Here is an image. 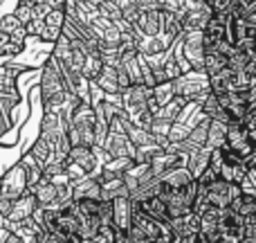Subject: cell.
<instances>
[{
  "instance_id": "cell-1",
  "label": "cell",
  "mask_w": 256,
  "mask_h": 243,
  "mask_svg": "<svg viewBox=\"0 0 256 243\" xmlns=\"http://www.w3.org/2000/svg\"><path fill=\"white\" fill-rule=\"evenodd\" d=\"M40 106L43 113H61L70 102V93L63 86V77L58 72V66L54 57H48L40 66Z\"/></svg>"
},
{
  "instance_id": "cell-2",
  "label": "cell",
  "mask_w": 256,
  "mask_h": 243,
  "mask_svg": "<svg viewBox=\"0 0 256 243\" xmlns=\"http://www.w3.org/2000/svg\"><path fill=\"white\" fill-rule=\"evenodd\" d=\"M70 146H94V108L90 102H79L72 106L66 124Z\"/></svg>"
},
{
  "instance_id": "cell-3",
  "label": "cell",
  "mask_w": 256,
  "mask_h": 243,
  "mask_svg": "<svg viewBox=\"0 0 256 243\" xmlns=\"http://www.w3.org/2000/svg\"><path fill=\"white\" fill-rule=\"evenodd\" d=\"M173 90H176V97H182L191 104H198L209 93L207 75L196 70H186L184 75H180L173 81Z\"/></svg>"
},
{
  "instance_id": "cell-4",
  "label": "cell",
  "mask_w": 256,
  "mask_h": 243,
  "mask_svg": "<svg viewBox=\"0 0 256 243\" xmlns=\"http://www.w3.org/2000/svg\"><path fill=\"white\" fill-rule=\"evenodd\" d=\"M68 160L74 162L86 176H97L102 171V164L108 160V155L104 153L102 146H70L68 151Z\"/></svg>"
},
{
  "instance_id": "cell-5",
  "label": "cell",
  "mask_w": 256,
  "mask_h": 243,
  "mask_svg": "<svg viewBox=\"0 0 256 243\" xmlns=\"http://www.w3.org/2000/svg\"><path fill=\"white\" fill-rule=\"evenodd\" d=\"M25 191H30V187H27L25 169H22L20 160H18V162H14L12 167L0 176V198L16 200L18 196H22Z\"/></svg>"
},
{
  "instance_id": "cell-6",
  "label": "cell",
  "mask_w": 256,
  "mask_h": 243,
  "mask_svg": "<svg viewBox=\"0 0 256 243\" xmlns=\"http://www.w3.org/2000/svg\"><path fill=\"white\" fill-rule=\"evenodd\" d=\"M202 191H204V203L212 205V207L225 209V207H230L232 200L240 194V187L232 185V182H225L222 178H216V180H212L207 187H202Z\"/></svg>"
},
{
  "instance_id": "cell-7",
  "label": "cell",
  "mask_w": 256,
  "mask_h": 243,
  "mask_svg": "<svg viewBox=\"0 0 256 243\" xmlns=\"http://www.w3.org/2000/svg\"><path fill=\"white\" fill-rule=\"evenodd\" d=\"M148 97H150V88H148V86L130 84L126 90H122V93H120V108L132 120L137 113H142L146 108Z\"/></svg>"
},
{
  "instance_id": "cell-8",
  "label": "cell",
  "mask_w": 256,
  "mask_h": 243,
  "mask_svg": "<svg viewBox=\"0 0 256 243\" xmlns=\"http://www.w3.org/2000/svg\"><path fill=\"white\" fill-rule=\"evenodd\" d=\"M216 225H218V232H220V236H222L225 241H230V243H238L240 239H243V232H245L243 216H240L238 212H234L232 207L220 209Z\"/></svg>"
},
{
  "instance_id": "cell-9",
  "label": "cell",
  "mask_w": 256,
  "mask_h": 243,
  "mask_svg": "<svg viewBox=\"0 0 256 243\" xmlns=\"http://www.w3.org/2000/svg\"><path fill=\"white\" fill-rule=\"evenodd\" d=\"M102 149L108 158H132V153H135V146L130 144L126 133H117V131L106 133V137L102 142Z\"/></svg>"
},
{
  "instance_id": "cell-10",
  "label": "cell",
  "mask_w": 256,
  "mask_h": 243,
  "mask_svg": "<svg viewBox=\"0 0 256 243\" xmlns=\"http://www.w3.org/2000/svg\"><path fill=\"white\" fill-rule=\"evenodd\" d=\"M36 209H38V203H36L34 194H32V191H25V194L18 196L16 200H12L9 214L2 218V223H20V221H25V218H30Z\"/></svg>"
},
{
  "instance_id": "cell-11",
  "label": "cell",
  "mask_w": 256,
  "mask_h": 243,
  "mask_svg": "<svg viewBox=\"0 0 256 243\" xmlns=\"http://www.w3.org/2000/svg\"><path fill=\"white\" fill-rule=\"evenodd\" d=\"M162 27V9H140V16L132 23V30L140 36H158Z\"/></svg>"
},
{
  "instance_id": "cell-12",
  "label": "cell",
  "mask_w": 256,
  "mask_h": 243,
  "mask_svg": "<svg viewBox=\"0 0 256 243\" xmlns=\"http://www.w3.org/2000/svg\"><path fill=\"white\" fill-rule=\"evenodd\" d=\"M30 72L27 66H18V63H2L0 66V95H20L18 90V79L20 75Z\"/></svg>"
},
{
  "instance_id": "cell-13",
  "label": "cell",
  "mask_w": 256,
  "mask_h": 243,
  "mask_svg": "<svg viewBox=\"0 0 256 243\" xmlns=\"http://www.w3.org/2000/svg\"><path fill=\"white\" fill-rule=\"evenodd\" d=\"M112 205V225L126 234L128 227H130V216H132V200L128 194H122V196H115L110 200Z\"/></svg>"
},
{
  "instance_id": "cell-14",
  "label": "cell",
  "mask_w": 256,
  "mask_h": 243,
  "mask_svg": "<svg viewBox=\"0 0 256 243\" xmlns=\"http://www.w3.org/2000/svg\"><path fill=\"white\" fill-rule=\"evenodd\" d=\"M176 97V90H173V81H158V84L150 88V97H148V108L150 113H158L164 104H168L171 99Z\"/></svg>"
},
{
  "instance_id": "cell-15",
  "label": "cell",
  "mask_w": 256,
  "mask_h": 243,
  "mask_svg": "<svg viewBox=\"0 0 256 243\" xmlns=\"http://www.w3.org/2000/svg\"><path fill=\"white\" fill-rule=\"evenodd\" d=\"M196 178L191 176V171L184 167V164H180V167L171 169L168 173H164L162 178H160V185H162V189H182V187L191 185Z\"/></svg>"
},
{
  "instance_id": "cell-16",
  "label": "cell",
  "mask_w": 256,
  "mask_h": 243,
  "mask_svg": "<svg viewBox=\"0 0 256 243\" xmlns=\"http://www.w3.org/2000/svg\"><path fill=\"white\" fill-rule=\"evenodd\" d=\"M180 34H182V27H180V23H178V16L173 12H164L162 9V27H160L158 36L164 41L166 48H171V45L180 39Z\"/></svg>"
},
{
  "instance_id": "cell-17",
  "label": "cell",
  "mask_w": 256,
  "mask_h": 243,
  "mask_svg": "<svg viewBox=\"0 0 256 243\" xmlns=\"http://www.w3.org/2000/svg\"><path fill=\"white\" fill-rule=\"evenodd\" d=\"M81 198L102 200V185H99L97 176H88L84 180H79L76 185H72V200H81Z\"/></svg>"
},
{
  "instance_id": "cell-18",
  "label": "cell",
  "mask_w": 256,
  "mask_h": 243,
  "mask_svg": "<svg viewBox=\"0 0 256 243\" xmlns=\"http://www.w3.org/2000/svg\"><path fill=\"white\" fill-rule=\"evenodd\" d=\"M132 203H135V200H132ZM137 205H140L150 218L164 223V225L168 223V207H166V203H164V198H160V196H148V198L140 200Z\"/></svg>"
},
{
  "instance_id": "cell-19",
  "label": "cell",
  "mask_w": 256,
  "mask_h": 243,
  "mask_svg": "<svg viewBox=\"0 0 256 243\" xmlns=\"http://www.w3.org/2000/svg\"><path fill=\"white\" fill-rule=\"evenodd\" d=\"M209 81V90H212L216 97H220V95H227L234 90V70H230V68H225V70L216 72V75L207 77Z\"/></svg>"
},
{
  "instance_id": "cell-20",
  "label": "cell",
  "mask_w": 256,
  "mask_h": 243,
  "mask_svg": "<svg viewBox=\"0 0 256 243\" xmlns=\"http://www.w3.org/2000/svg\"><path fill=\"white\" fill-rule=\"evenodd\" d=\"M63 23H66V14H63V9H50V12L43 16L45 34H48V43H50V45H52L54 41L61 36Z\"/></svg>"
},
{
  "instance_id": "cell-21",
  "label": "cell",
  "mask_w": 256,
  "mask_h": 243,
  "mask_svg": "<svg viewBox=\"0 0 256 243\" xmlns=\"http://www.w3.org/2000/svg\"><path fill=\"white\" fill-rule=\"evenodd\" d=\"M225 140H227V124L225 122H218V120H209L204 149H207V151L220 149V146H225Z\"/></svg>"
},
{
  "instance_id": "cell-22",
  "label": "cell",
  "mask_w": 256,
  "mask_h": 243,
  "mask_svg": "<svg viewBox=\"0 0 256 243\" xmlns=\"http://www.w3.org/2000/svg\"><path fill=\"white\" fill-rule=\"evenodd\" d=\"M135 48L142 57H158V54H164L168 50L160 36H140Z\"/></svg>"
},
{
  "instance_id": "cell-23",
  "label": "cell",
  "mask_w": 256,
  "mask_h": 243,
  "mask_svg": "<svg viewBox=\"0 0 256 243\" xmlns=\"http://www.w3.org/2000/svg\"><path fill=\"white\" fill-rule=\"evenodd\" d=\"M27 153H30L32 158L36 160V164H38L40 169H43L48 162H52V149H50L48 140H43L40 135L34 140V144L30 146V151H27Z\"/></svg>"
},
{
  "instance_id": "cell-24",
  "label": "cell",
  "mask_w": 256,
  "mask_h": 243,
  "mask_svg": "<svg viewBox=\"0 0 256 243\" xmlns=\"http://www.w3.org/2000/svg\"><path fill=\"white\" fill-rule=\"evenodd\" d=\"M186 99H182V97H173L168 104H164L162 108H160L155 115H160V117H164V120H168V122H176L178 120V115H180L182 111H184V106H186Z\"/></svg>"
},
{
  "instance_id": "cell-25",
  "label": "cell",
  "mask_w": 256,
  "mask_h": 243,
  "mask_svg": "<svg viewBox=\"0 0 256 243\" xmlns=\"http://www.w3.org/2000/svg\"><path fill=\"white\" fill-rule=\"evenodd\" d=\"M160 151H162V146H160L158 142H150V144H144V146H135L132 160H135L137 164H148Z\"/></svg>"
},
{
  "instance_id": "cell-26",
  "label": "cell",
  "mask_w": 256,
  "mask_h": 243,
  "mask_svg": "<svg viewBox=\"0 0 256 243\" xmlns=\"http://www.w3.org/2000/svg\"><path fill=\"white\" fill-rule=\"evenodd\" d=\"M22 23L18 21L16 16H14V14H2V16H0V32H2V34H16V32H20L22 30Z\"/></svg>"
},
{
  "instance_id": "cell-27",
  "label": "cell",
  "mask_w": 256,
  "mask_h": 243,
  "mask_svg": "<svg viewBox=\"0 0 256 243\" xmlns=\"http://www.w3.org/2000/svg\"><path fill=\"white\" fill-rule=\"evenodd\" d=\"M12 14L22 23V25H27V23L34 18V14H32V7H30V5H22V3H16V7H14Z\"/></svg>"
},
{
  "instance_id": "cell-28",
  "label": "cell",
  "mask_w": 256,
  "mask_h": 243,
  "mask_svg": "<svg viewBox=\"0 0 256 243\" xmlns=\"http://www.w3.org/2000/svg\"><path fill=\"white\" fill-rule=\"evenodd\" d=\"M207 5H209V9H212V14H227L232 0H207Z\"/></svg>"
},
{
  "instance_id": "cell-29",
  "label": "cell",
  "mask_w": 256,
  "mask_h": 243,
  "mask_svg": "<svg viewBox=\"0 0 256 243\" xmlns=\"http://www.w3.org/2000/svg\"><path fill=\"white\" fill-rule=\"evenodd\" d=\"M137 9H162L164 0H130Z\"/></svg>"
},
{
  "instance_id": "cell-30",
  "label": "cell",
  "mask_w": 256,
  "mask_h": 243,
  "mask_svg": "<svg viewBox=\"0 0 256 243\" xmlns=\"http://www.w3.org/2000/svg\"><path fill=\"white\" fill-rule=\"evenodd\" d=\"M12 126H14V124L7 120V115H4L2 111H0V142H2V137L7 135V131H9Z\"/></svg>"
},
{
  "instance_id": "cell-31",
  "label": "cell",
  "mask_w": 256,
  "mask_h": 243,
  "mask_svg": "<svg viewBox=\"0 0 256 243\" xmlns=\"http://www.w3.org/2000/svg\"><path fill=\"white\" fill-rule=\"evenodd\" d=\"M43 5H48L50 9H63L66 7V0H40Z\"/></svg>"
},
{
  "instance_id": "cell-32",
  "label": "cell",
  "mask_w": 256,
  "mask_h": 243,
  "mask_svg": "<svg viewBox=\"0 0 256 243\" xmlns=\"http://www.w3.org/2000/svg\"><path fill=\"white\" fill-rule=\"evenodd\" d=\"M4 243H25V241H22L18 234H14V232H9V234H7V239H4Z\"/></svg>"
},
{
  "instance_id": "cell-33",
  "label": "cell",
  "mask_w": 256,
  "mask_h": 243,
  "mask_svg": "<svg viewBox=\"0 0 256 243\" xmlns=\"http://www.w3.org/2000/svg\"><path fill=\"white\" fill-rule=\"evenodd\" d=\"M7 234H9V230L2 225V223H0V243H4V239H7Z\"/></svg>"
},
{
  "instance_id": "cell-34",
  "label": "cell",
  "mask_w": 256,
  "mask_h": 243,
  "mask_svg": "<svg viewBox=\"0 0 256 243\" xmlns=\"http://www.w3.org/2000/svg\"><path fill=\"white\" fill-rule=\"evenodd\" d=\"M238 243H256V236H243Z\"/></svg>"
},
{
  "instance_id": "cell-35",
  "label": "cell",
  "mask_w": 256,
  "mask_h": 243,
  "mask_svg": "<svg viewBox=\"0 0 256 243\" xmlns=\"http://www.w3.org/2000/svg\"><path fill=\"white\" fill-rule=\"evenodd\" d=\"M7 41H9V36H7V34H2V32H0V48H2V45L7 43Z\"/></svg>"
},
{
  "instance_id": "cell-36",
  "label": "cell",
  "mask_w": 256,
  "mask_h": 243,
  "mask_svg": "<svg viewBox=\"0 0 256 243\" xmlns=\"http://www.w3.org/2000/svg\"><path fill=\"white\" fill-rule=\"evenodd\" d=\"M0 223H2V218H0Z\"/></svg>"
},
{
  "instance_id": "cell-37",
  "label": "cell",
  "mask_w": 256,
  "mask_h": 243,
  "mask_svg": "<svg viewBox=\"0 0 256 243\" xmlns=\"http://www.w3.org/2000/svg\"><path fill=\"white\" fill-rule=\"evenodd\" d=\"M115 3H117V0H115Z\"/></svg>"
}]
</instances>
